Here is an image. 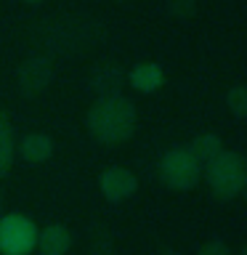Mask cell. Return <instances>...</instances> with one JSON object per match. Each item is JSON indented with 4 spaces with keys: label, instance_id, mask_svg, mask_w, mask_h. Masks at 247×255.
<instances>
[{
    "label": "cell",
    "instance_id": "1",
    "mask_svg": "<svg viewBox=\"0 0 247 255\" xmlns=\"http://www.w3.org/2000/svg\"><path fill=\"white\" fill-rule=\"evenodd\" d=\"M85 128L99 143L117 146L130 141L133 133L138 130V109L123 93L96 99L85 115Z\"/></svg>",
    "mask_w": 247,
    "mask_h": 255
},
{
    "label": "cell",
    "instance_id": "2",
    "mask_svg": "<svg viewBox=\"0 0 247 255\" xmlns=\"http://www.w3.org/2000/svg\"><path fill=\"white\" fill-rule=\"evenodd\" d=\"M205 181L210 186L213 197L221 202H229L242 194L247 183V157L239 151H226L223 149L213 162L205 165Z\"/></svg>",
    "mask_w": 247,
    "mask_h": 255
},
{
    "label": "cell",
    "instance_id": "3",
    "mask_svg": "<svg viewBox=\"0 0 247 255\" xmlns=\"http://www.w3.org/2000/svg\"><path fill=\"white\" fill-rule=\"evenodd\" d=\"M159 178L173 191H189L202 178V165L194 159L189 146H173L159 159Z\"/></svg>",
    "mask_w": 247,
    "mask_h": 255
},
{
    "label": "cell",
    "instance_id": "4",
    "mask_svg": "<svg viewBox=\"0 0 247 255\" xmlns=\"http://www.w3.org/2000/svg\"><path fill=\"white\" fill-rule=\"evenodd\" d=\"M37 226L24 213L0 215V255H29L37 247Z\"/></svg>",
    "mask_w": 247,
    "mask_h": 255
},
{
    "label": "cell",
    "instance_id": "5",
    "mask_svg": "<svg viewBox=\"0 0 247 255\" xmlns=\"http://www.w3.org/2000/svg\"><path fill=\"white\" fill-rule=\"evenodd\" d=\"M53 59L45 53H37V56H29L27 61L19 67V75H16V83H19V91L21 96H40L48 85L53 83Z\"/></svg>",
    "mask_w": 247,
    "mask_h": 255
},
{
    "label": "cell",
    "instance_id": "6",
    "mask_svg": "<svg viewBox=\"0 0 247 255\" xmlns=\"http://www.w3.org/2000/svg\"><path fill=\"white\" fill-rule=\"evenodd\" d=\"M99 189H101L104 199H109V202L117 205V202H125V199H130L135 194L138 178H135L133 170H127V167L112 165L99 175Z\"/></svg>",
    "mask_w": 247,
    "mask_h": 255
},
{
    "label": "cell",
    "instance_id": "7",
    "mask_svg": "<svg viewBox=\"0 0 247 255\" xmlns=\"http://www.w3.org/2000/svg\"><path fill=\"white\" fill-rule=\"evenodd\" d=\"M125 69L120 64H112V61H101L91 69V77H88V85L91 91L99 96V99H107V96H120L125 85Z\"/></svg>",
    "mask_w": 247,
    "mask_h": 255
},
{
    "label": "cell",
    "instance_id": "8",
    "mask_svg": "<svg viewBox=\"0 0 247 255\" xmlns=\"http://www.w3.org/2000/svg\"><path fill=\"white\" fill-rule=\"evenodd\" d=\"M16 154L29 165H43L53 157V138L45 133H27L16 143Z\"/></svg>",
    "mask_w": 247,
    "mask_h": 255
},
{
    "label": "cell",
    "instance_id": "9",
    "mask_svg": "<svg viewBox=\"0 0 247 255\" xmlns=\"http://www.w3.org/2000/svg\"><path fill=\"white\" fill-rule=\"evenodd\" d=\"M72 247V234L64 223H51V226L37 231V247L40 255H67Z\"/></svg>",
    "mask_w": 247,
    "mask_h": 255
},
{
    "label": "cell",
    "instance_id": "10",
    "mask_svg": "<svg viewBox=\"0 0 247 255\" xmlns=\"http://www.w3.org/2000/svg\"><path fill=\"white\" fill-rule=\"evenodd\" d=\"M91 29H96L93 24H77V21H69L64 27H51V43L56 45V51H69V48L80 51L91 37Z\"/></svg>",
    "mask_w": 247,
    "mask_h": 255
},
{
    "label": "cell",
    "instance_id": "11",
    "mask_svg": "<svg viewBox=\"0 0 247 255\" xmlns=\"http://www.w3.org/2000/svg\"><path fill=\"white\" fill-rule=\"evenodd\" d=\"M127 83H130L135 91L141 93H154L165 85V69L159 67L157 61H141L135 64L127 75Z\"/></svg>",
    "mask_w": 247,
    "mask_h": 255
},
{
    "label": "cell",
    "instance_id": "12",
    "mask_svg": "<svg viewBox=\"0 0 247 255\" xmlns=\"http://www.w3.org/2000/svg\"><path fill=\"white\" fill-rule=\"evenodd\" d=\"M16 159V135L8 112H0V178H5Z\"/></svg>",
    "mask_w": 247,
    "mask_h": 255
},
{
    "label": "cell",
    "instance_id": "13",
    "mask_svg": "<svg viewBox=\"0 0 247 255\" xmlns=\"http://www.w3.org/2000/svg\"><path fill=\"white\" fill-rule=\"evenodd\" d=\"M189 151L194 154V159L199 165H207L223 151V141H221V135H215V133H199L197 138L189 143Z\"/></svg>",
    "mask_w": 247,
    "mask_h": 255
},
{
    "label": "cell",
    "instance_id": "14",
    "mask_svg": "<svg viewBox=\"0 0 247 255\" xmlns=\"http://www.w3.org/2000/svg\"><path fill=\"white\" fill-rule=\"evenodd\" d=\"M226 107L234 117L247 120V85H231L226 91Z\"/></svg>",
    "mask_w": 247,
    "mask_h": 255
},
{
    "label": "cell",
    "instance_id": "15",
    "mask_svg": "<svg viewBox=\"0 0 247 255\" xmlns=\"http://www.w3.org/2000/svg\"><path fill=\"white\" fill-rule=\"evenodd\" d=\"M199 8V0H167V13L173 19H191Z\"/></svg>",
    "mask_w": 247,
    "mask_h": 255
},
{
    "label": "cell",
    "instance_id": "16",
    "mask_svg": "<svg viewBox=\"0 0 247 255\" xmlns=\"http://www.w3.org/2000/svg\"><path fill=\"white\" fill-rule=\"evenodd\" d=\"M91 255H115V245H112V237L104 231L101 226L93 231L91 237Z\"/></svg>",
    "mask_w": 247,
    "mask_h": 255
},
{
    "label": "cell",
    "instance_id": "17",
    "mask_svg": "<svg viewBox=\"0 0 247 255\" xmlns=\"http://www.w3.org/2000/svg\"><path fill=\"white\" fill-rule=\"evenodd\" d=\"M197 255H231V247L223 239H210V242L199 245Z\"/></svg>",
    "mask_w": 247,
    "mask_h": 255
},
{
    "label": "cell",
    "instance_id": "18",
    "mask_svg": "<svg viewBox=\"0 0 247 255\" xmlns=\"http://www.w3.org/2000/svg\"><path fill=\"white\" fill-rule=\"evenodd\" d=\"M3 205H5V194H3V189H0V215H3Z\"/></svg>",
    "mask_w": 247,
    "mask_h": 255
},
{
    "label": "cell",
    "instance_id": "19",
    "mask_svg": "<svg viewBox=\"0 0 247 255\" xmlns=\"http://www.w3.org/2000/svg\"><path fill=\"white\" fill-rule=\"evenodd\" d=\"M21 3H27V5H40L43 0H21Z\"/></svg>",
    "mask_w": 247,
    "mask_h": 255
},
{
    "label": "cell",
    "instance_id": "20",
    "mask_svg": "<svg viewBox=\"0 0 247 255\" xmlns=\"http://www.w3.org/2000/svg\"><path fill=\"white\" fill-rule=\"evenodd\" d=\"M162 255H178L175 250H170V247H162Z\"/></svg>",
    "mask_w": 247,
    "mask_h": 255
},
{
    "label": "cell",
    "instance_id": "21",
    "mask_svg": "<svg viewBox=\"0 0 247 255\" xmlns=\"http://www.w3.org/2000/svg\"><path fill=\"white\" fill-rule=\"evenodd\" d=\"M239 197H242L245 202H247V183H245V189H242V194H239Z\"/></svg>",
    "mask_w": 247,
    "mask_h": 255
},
{
    "label": "cell",
    "instance_id": "22",
    "mask_svg": "<svg viewBox=\"0 0 247 255\" xmlns=\"http://www.w3.org/2000/svg\"><path fill=\"white\" fill-rule=\"evenodd\" d=\"M239 255H247V245L242 247V250H239Z\"/></svg>",
    "mask_w": 247,
    "mask_h": 255
}]
</instances>
